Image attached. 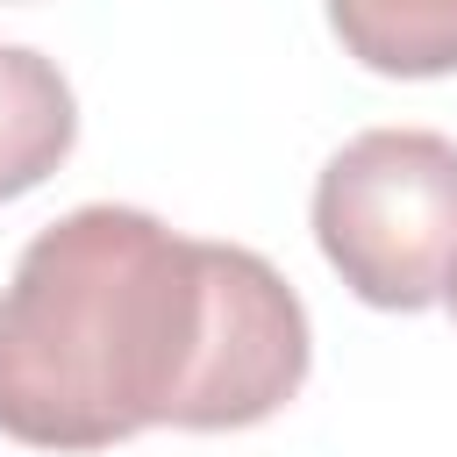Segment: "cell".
<instances>
[{"label":"cell","mask_w":457,"mask_h":457,"mask_svg":"<svg viewBox=\"0 0 457 457\" xmlns=\"http://www.w3.org/2000/svg\"><path fill=\"white\" fill-rule=\"evenodd\" d=\"M307 307L257 250L93 200L0 286V436L114 450L143 428H250L307 386Z\"/></svg>","instance_id":"cell-1"},{"label":"cell","mask_w":457,"mask_h":457,"mask_svg":"<svg viewBox=\"0 0 457 457\" xmlns=\"http://www.w3.org/2000/svg\"><path fill=\"white\" fill-rule=\"evenodd\" d=\"M314 243L336 278L386 314H421L457 286V143L436 129H364L314 179Z\"/></svg>","instance_id":"cell-2"},{"label":"cell","mask_w":457,"mask_h":457,"mask_svg":"<svg viewBox=\"0 0 457 457\" xmlns=\"http://www.w3.org/2000/svg\"><path fill=\"white\" fill-rule=\"evenodd\" d=\"M79 143V100L64 71L21 43H0V200L36 193Z\"/></svg>","instance_id":"cell-3"},{"label":"cell","mask_w":457,"mask_h":457,"mask_svg":"<svg viewBox=\"0 0 457 457\" xmlns=\"http://www.w3.org/2000/svg\"><path fill=\"white\" fill-rule=\"evenodd\" d=\"M328 29L364 71L386 79L457 71V0H328Z\"/></svg>","instance_id":"cell-4"},{"label":"cell","mask_w":457,"mask_h":457,"mask_svg":"<svg viewBox=\"0 0 457 457\" xmlns=\"http://www.w3.org/2000/svg\"><path fill=\"white\" fill-rule=\"evenodd\" d=\"M450 307H457V286H450Z\"/></svg>","instance_id":"cell-5"}]
</instances>
